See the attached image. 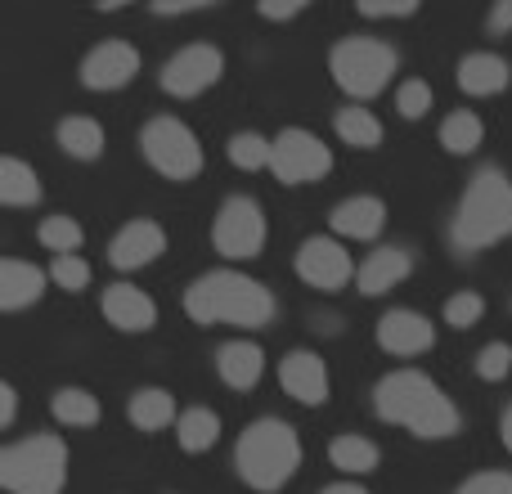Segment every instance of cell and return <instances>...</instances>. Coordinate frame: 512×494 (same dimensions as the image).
Returning a JSON list of instances; mask_svg holds the SVG:
<instances>
[{
	"mask_svg": "<svg viewBox=\"0 0 512 494\" xmlns=\"http://www.w3.org/2000/svg\"><path fill=\"white\" fill-rule=\"evenodd\" d=\"M414 0H396V5H369V0H360V18H409L414 14Z\"/></svg>",
	"mask_w": 512,
	"mask_h": 494,
	"instance_id": "37",
	"label": "cell"
},
{
	"mask_svg": "<svg viewBox=\"0 0 512 494\" xmlns=\"http://www.w3.org/2000/svg\"><path fill=\"white\" fill-rule=\"evenodd\" d=\"M454 494H512V477L508 472H481V477H468Z\"/></svg>",
	"mask_w": 512,
	"mask_h": 494,
	"instance_id": "36",
	"label": "cell"
},
{
	"mask_svg": "<svg viewBox=\"0 0 512 494\" xmlns=\"http://www.w3.org/2000/svg\"><path fill=\"white\" fill-rule=\"evenodd\" d=\"M328 167H333V153H328V144L319 140V135L301 131V126H288V131L274 135L270 171L283 185H310V180H319Z\"/></svg>",
	"mask_w": 512,
	"mask_h": 494,
	"instance_id": "8",
	"label": "cell"
},
{
	"mask_svg": "<svg viewBox=\"0 0 512 494\" xmlns=\"http://www.w3.org/2000/svg\"><path fill=\"white\" fill-rule=\"evenodd\" d=\"M162 247H167V234H162V225L153 221H131L122 234L113 239L108 247V261L117 265V270H140V265L158 261Z\"/></svg>",
	"mask_w": 512,
	"mask_h": 494,
	"instance_id": "16",
	"label": "cell"
},
{
	"mask_svg": "<svg viewBox=\"0 0 512 494\" xmlns=\"http://www.w3.org/2000/svg\"><path fill=\"white\" fill-rule=\"evenodd\" d=\"M414 270V261H409V252H400V247H382V252H373L369 261L360 265V274H355V283H360V292H369V297H382L387 288H396L405 274Z\"/></svg>",
	"mask_w": 512,
	"mask_h": 494,
	"instance_id": "19",
	"label": "cell"
},
{
	"mask_svg": "<svg viewBox=\"0 0 512 494\" xmlns=\"http://www.w3.org/2000/svg\"><path fill=\"white\" fill-rule=\"evenodd\" d=\"M225 72V54L216 45H185L180 54H171L167 68H162V90L176 99H194L203 95L207 86H216Z\"/></svg>",
	"mask_w": 512,
	"mask_h": 494,
	"instance_id": "10",
	"label": "cell"
},
{
	"mask_svg": "<svg viewBox=\"0 0 512 494\" xmlns=\"http://www.w3.org/2000/svg\"><path fill=\"white\" fill-rule=\"evenodd\" d=\"M481 140H486V126H481V117L477 113H450L441 122V144L450 153H477L481 149Z\"/></svg>",
	"mask_w": 512,
	"mask_h": 494,
	"instance_id": "28",
	"label": "cell"
},
{
	"mask_svg": "<svg viewBox=\"0 0 512 494\" xmlns=\"http://www.w3.org/2000/svg\"><path fill=\"white\" fill-rule=\"evenodd\" d=\"M194 9H207V5H185L180 0V5H158V14H194Z\"/></svg>",
	"mask_w": 512,
	"mask_h": 494,
	"instance_id": "41",
	"label": "cell"
},
{
	"mask_svg": "<svg viewBox=\"0 0 512 494\" xmlns=\"http://www.w3.org/2000/svg\"><path fill=\"white\" fill-rule=\"evenodd\" d=\"M45 292V274L27 261L5 256L0 261V310H23Z\"/></svg>",
	"mask_w": 512,
	"mask_h": 494,
	"instance_id": "18",
	"label": "cell"
},
{
	"mask_svg": "<svg viewBox=\"0 0 512 494\" xmlns=\"http://www.w3.org/2000/svg\"><path fill=\"white\" fill-rule=\"evenodd\" d=\"M234 463H239V477L248 481L252 490H279L283 481L301 468V441L288 423L261 418V423H252L248 432L239 436Z\"/></svg>",
	"mask_w": 512,
	"mask_h": 494,
	"instance_id": "4",
	"label": "cell"
},
{
	"mask_svg": "<svg viewBox=\"0 0 512 494\" xmlns=\"http://www.w3.org/2000/svg\"><path fill=\"white\" fill-rule=\"evenodd\" d=\"M212 243H216V252H225L230 261H248V256H256L265 247L261 207H256L252 198H230L212 225Z\"/></svg>",
	"mask_w": 512,
	"mask_h": 494,
	"instance_id": "9",
	"label": "cell"
},
{
	"mask_svg": "<svg viewBox=\"0 0 512 494\" xmlns=\"http://www.w3.org/2000/svg\"><path fill=\"white\" fill-rule=\"evenodd\" d=\"M176 436H180V450L203 454V450H212L216 436H221V418H216L212 409H189V414H180Z\"/></svg>",
	"mask_w": 512,
	"mask_h": 494,
	"instance_id": "26",
	"label": "cell"
},
{
	"mask_svg": "<svg viewBox=\"0 0 512 494\" xmlns=\"http://www.w3.org/2000/svg\"><path fill=\"white\" fill-rule=\"evenodd\" d=\"M481 315H486V301L477 292H459V297L445 301V324L450 328H472L481 324Z\"/></svg>",
	"mask_w": 512,
	"mask_h": 494,
	"instance_id": "32",
	"label": "cell"
},
{
	"mask_svg": "<svg viewBox=\"0 0 512 494\" xmlns=\"http://www.w3.org/2000/svg\"><path fill=\"white\" fill-rule=\"evenodd\" d=\"M131 423L140 427V432H158V427H171L176 423V400H171V391L162 387H140L131 396Z\"/></svg>",
	"mask_w": 512,
	"mask_h": 494,
	"instance_id": "23",
	"label": "cell"
},
{
	"mask_svg": "<svg viewBox=\"0 0 512 494\" xmlns=\"http://www.w3.org/2000/svg\"><path fill=\"white\" fill-rule=\"evenodd\" d=\"M50 279L59 283V288H68V292H81L90 283V265L81 261L77 252L72 256H54V265H50Z\"/></svg>",
	"mask_w": 512,
	"mask_h": 494,
	"instance_id": "33",
	"label": "cell"
},
{
	"mask_svg": "<svg viewBox=\"0 0 512 494\" xmlns=\"http://www.w3.org/2000/svg\"><path fill=\"white\" fill-rule=\"evenodd\" d=\"M185 310L194 324H234V328H265L274 319V297L265 283L239 270H212L194 279L185 292Z\"/></svg>",
	"mask_w": 512,
	"mask_h": 494,
	"instance_id": "2",
	"label": "cell"
},
{
	"mask_svg": "<svg viewBox=\"0 0 512 494\" xmlns=\"http://www.w3.org/2000/svg\"><path fill=\"white\" fill-rule=\"evenodd\" d=\"M490 32H512V5L490 9Z\"/></svg>",
	"mask_w": 512,
	"mask_h": 494,
	"instance_id": "40",
	"label": "cell"
},
{
	"mask_svg": "<svg viewBox=\"0 0 512 494\" xmlns=\"http://www.w3.org/2000/svg\"><path fill=\"white\" fill-rule=\"evenodd\" d=\"M328 68H333V81L346 95L369 99V95H378L391 81V72H396V50H391L387 41H373V36H351V41H342L333 50Z\"/></svg>",
	"mask_w": 512,
	"mask_h": 494,
	"instance_id": "6",
	"label": "cell"
},
{
	"mask_svg": "<svg viewBox=\"0 0 512 494\" xmlns=\"http://www.w3.org/2000/svg\"><path fill=\"white\" fill-rule=\"evenodd\" d=\"M328 459H333V468H342L346 477H364V472L378 468L382 454H378V445L364 441V436H337Z\"/></svg>",
	"mask_w": 512,
	"mask_h": 494,
	"instance_id": "25",
	"label": "cell"
},
{
	"mask_svg": "<svg viewBox=\"0 0 512 494\" xmlns=\"http://www.w3.org/2000/svg\"><path fill=\"white\" fill-rule=\"evenodd\" d=\"M432 342H436V328L418 310H387L378 324V346L387 355H423L432 351Z\"/></svg>",
	"mask_w": 512,
	"mask_h": 494,
	"instance_id": "13",
	"label": "cell"
},
{
	"mask_svg": "<svg viewBox=\"0 0 512 494\" xmlns=\"http://www.w3.org/2000/svg\"><path fill=\"white\" fill-rule=\"evenodd\" d=\"M140 149L149 158V167L162 171L167 180H194L203 171V144L176 117H153L140 131Z\"/></svg>",
	"mask_w": 512,
	"mask_h": 494,
	"instance_id": "7",
	"label": "cell"
},
{
	"mask_svg": "<svg viewBox=\"0 0 512 494\" xmlns=\"http://www.w3.org/2000/svg\"><path fill=\"white\" fill-rule=\"evenodd\" d=\"M508 81H512V68L499 54L481 50L459 63V86L468 90V95H499V90H508Z\"/></svg>",
	"mask_w": 512,
	"mask_h": 494,
	"instance_id": "20",
	"label": "cell"
},
{
	"mask_svg": "<svg viewBox=\"0 0 512 494\" xmlns=\"http://www.w3.org/2000/svg\"><path fill=\"white\" fill-rule=\"evenodd\" d=\"M270 158H274V140H265V135L239 131L230 140V162H234V167L256 171V167H270Z\"/></svg>",
	"mask_w": 512,
	"mask_h": 494,
	"instance_id": "30",
	"label": "cell"
},
{
	"mask_svg": "<svg viewBox=\"0 0 512 494\" xmlns=\"http://www.w3.org/2000/svg\"><path fill=\"white\" fill-rule=\"evenodd\" d=\"M104 315H108V324L122 328V333H149V328L158 324L153 297L144 288H135V283H113V288L104 292Z\"/></svg>",
	"mask_w": 512,
	"mask_h": 494,
	"instance_id": "15",
	"label": "cell"
},
{
	"mask_svg": "<svg viewBox=\"0 0 512 494\" xmlns=\"http://www.w3.org/2000/svg\"><path fill=\"white\" fill-rule=\"evenodd\" d=\"M216 369H221V378L230 382L234 391H248L261 382L265 355H261V346H252V342H230V346H221V355H216Z\"/></svg>",
	"mask_w": 512,
	"mask_h": 494,
	"instance_id": "21",
	"label": "cell"
},
{
	"mask_svg": "<svg viewBox=\"0 0 512 494\" xmlns=\"http://www.w3.org/2000/svg\"><path fill=\"white\" fill-rule=\"evenodd\" d=\"M499 432H504V445L512 450V409H504V418H499Z\"/></svg>",
	"mask_w": 512,
	"mask_h": 494,
	"instance_id": "42",
	"label": "cell"
},
{
	"mask_svg": "<svg viewBox=\"0 0 512 494\" xmlns=\"http://www.w3.org/2000/svg\"><path fill=\"white\" fill-rule=\"evenodd\" d=\"M319 494H369V490H360V486H351V481H342V486H328V490H319Z\"/></svg>",
	"mask_w": 512,
	"mask_h": 494,
	"instance_id": "43",
	"label": "cell"
},
{
	"mask_svg": "<svg viewBox=\"0 0 512 494\" xmlns=\"http://www.w3.org/2000/svg\"><path fill=\"white\" fill-rule=\"evenodd\" d=\"M512 234V180L499 167H486L472 176L468 194L459 198L450 239L459 252H481Z\"/></svg>",
	"mask_w": 512,
	"mask_h": 494,
	"instance_id": "3",
	"label": "cell"
},
{
	"mask_svg": "<svg viewBox=\"0 0 512 494\" xmlns=\"http://www.w3.org/2000/svg\"><path fill=\"white\" fill-rule=\"evenodd\" d=\"M373 405H378V414L387 423L409 427L423 441H445V436L459 432V409L427 373H414V369L387 373L378 382V391H373Z\"/></svg>",
	"mask_w": 512,
	"mask_h": 494,
	"instance_id": "1",
	"label": "cell"
},
{
	"mask_svg": "<svg viewBox=\"0 0 512 494\" xmlns=\"http://www.w3.org/2000/svg\"><path fill=\"white\" fill-rule=\"evenodd\" d=\"M297 274L310 283V288L337 292V288H346V283L355 279V265H351V256H346V247L337 243V239H324V234H315V239L301 243Z\"/></svg>",
	"mask_w": 512,
	"mask_h": 494,
	"instance_id": "11",
	"label": "cell"
},
{
	"mask_svg": "<svg viewBox=\"0 0 512 494\" xmlns=\"http://www.w3.org/2000/svg\"><path fill=\"white\" fill-rule=\"evenodd\" d=\"M14 414H18V396H14V387H9V382H5V387H0V423H14Z\"/></svg>",
	"mask_w": 512,
	"mask_h": 494,
	"instance_id": "39",
	"label": "cell"
},
{
	"mask_svg": "<svg viewBox=\"0 0 512 494\" xmlns=\"http://www.w3.org/2000/svg\"><path fill=\"white\" fill-rule=\"evenodd\" d=\"M301 0H288V5H261V18H274V23H283V18H297L301 14Z\"/></svg>",
	"mask_w": 512,
	"mask_h": 494,
	"instance_id": "38",
	"label": "cell"
},
{
	"mask_svg": "<svg viewBox=\"0 0 512 494\" xmlns=\"http://www.w3.org/2000/svg\"><path fill=\"white\" fill-rule=\"evenodd\" d=\"M396 108L405 117H423L427 108H432V86H427V81H405L396 95Z\"/></svg>",
	"mask_w": 512,
	"mask_h": 494,
	"instance_id": "35",
	"label": "cell"
},
{
	"mask_svg": "<svg viewBox=\"0 0 512 494\" xmlns=\"http://www.w3.org/2000/svg\"><path fill=\"white\" fill-rule=\"evenodd\" d=\"M337 135H342L351 149H378L382 122L369 113V108H342V113H337Z\"/></svg>",
	"mask_w": 512,
	"mask_h": 494,
	"instance_id": "29",
	"label": "cell"
},
{
	"mask_svg": "<svg viewBox=\"0 0 512 494\" xmlns=\"http://www.w3.org/2000/svg\"><path fill=\"white\" fill-rule=\"evenodd\" d=\"M279 382L288 396H297L301 405H324L328 400V369L315 351H288L279 364Z\"/></svg>",
	"mask_w": 512,
	"mask_h": 494,
	"instance_id": "14",
	"label": "cell"
},
{
	"mask_svg": "<svg viewBox=\"0 0 512 494\" xmlns=\"http://www.w3.org/2000/svg\"><path fill=\"white\" fill-rule=\"evenodd\" d=\"M54 418H59L63 427H95L99 423V400L90 396V391L81 387H63L54 391Z\"/></svg>",
	"mask_w": 512,
	"mask_h": 494,
	"instance_id": "27",
	"label": "cell"
},
{
	"mask_svg": "<svg viewBox=\"0 0 512 494\" xmlns=\"http://www.w3.org/2000/svg\"><path fill=\"white\" fill-rule=\"evenodd\" d=\"M81 239H86V234H81V225L72 221V216H50V221L41 225V243L50 247L54 256H72L81 247Z\"/></svg>",
	"mask_w": 512,
	"mask_h": 494,
	"instance_id": "31",
	"label": "cell"
},
{
	"mask_svg": "<svg viewBox=\"0 0 512 494\" xmlns=\"http://www.w3.org/2000/svg\"><path fill=\"white\" fill-rule=\"evenodd\" d=\"M477 373H481L486 382L508 378V373H512V346H508V342H490L486 351L477 355Z\"/></svg>",
	"mask_w": 512,
	"mask_h": 494,
	"instance_id": "34",
	"label": "cell"
},
{
	"mask_svg": "<svg viewBox=\"0 0 512 494\" xmlns=\"http://www.w3.org/2000/svg\"><path fill=\"white\" fill-rule=\"evenodd\" d=\"M0 203L5 207H32L41 203V180L27 162L18 158H0Z\"/></svg>",
	"mask_w": 512,
	"mask_h": 494,
	"instance_id": "22",
	"label": "cell"
},
{
	"mask_svg": "<svg viewBox=\"0 0 512 494\" xmlns=\"http://www.w3.org/2000/svg\"><path fill=\"white\" fill-rule=\"evenodd\" d=\"M382 225H387V207L373 194H355L333 207V230L346 239H378Z\"/></svg>",
	"mask_w": 512,
	"mask_h": 494,
	"instance_id": "17",
	"label": "cell"
},
{
	"mask_svg": "<svg viewBox=\"0 0 512 494\" xmlns=\"http://www.w3.org/2000/svg\"><path fill=\"white\" fill-rule=\"evenodd\" d=\"M68 481V445L59 436H27L0 454V486L9 494H59Z\"/></svg>",
	"mask_w": 512,
	"mask_h": 494,
	"instance_id": "5",
	"label": "cell"
},
{
	"mask_svg": "<svg viewBox=\"0 0 512 494\" xmlns=\"http://www.w3.org/2000/svg\"><path fill=\"white\" fill-rule=\"evenodd\" d=\"M135 72H140V54L126 41L95 45V50L86 54V63H81V81H86L90 90H117V86H126Z\"/></svg>",
	"mask_w": 512,
	"mask_h": 494,
	"instance_id": "12",
	"label": "cell"
},
{
	"mask_svg": "<svg viewBox=\"0 0 512 494\" xmlns=\"http://www.w3.org/2000/svg\"><path fill=\"white\" fill-rule=\"evenodd\" d=\"M59 149L72 158H99L104 153V126L95 117H63L59 122Z\"/></svg>",
	"mask_w": 512,
	"mask_h": 494,
	"instance_id": "24",
	"label": "cell"
}]
</instances>
